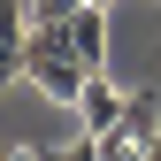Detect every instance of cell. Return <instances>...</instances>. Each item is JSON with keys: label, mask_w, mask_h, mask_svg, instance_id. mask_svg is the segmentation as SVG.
<instances>
[{"label": "cell", "mask_w": 161, "mask_h": 161, "mask_svg": "<svg viewBox=\"0 0 161 161\" xmlns=\"http://www.w3.org/2000/svg\"><path fill=\"white\" fill-rule=\"evenodd\" d=\"M46 161H100V138L85 130V138H77V146H46Z\"/></svg>", "instance_id": "5"}, {"label": "cell", "mask_w": 161, "mask_h": 161, "mask_svg": "<svg viewBox=\"0 0 161 161\" xmlns=\"http://www.w3.org/2000/svg\"><path fill=\"white\" fill-rule=\"evenodd\" d=\"M8 161H46V146H31V138H15V146H8Z\"/></svg>", "instance_id": "7"}, {"label": "cell", "mask_w": 161, "mask_h": 161, "mask_svg": "<svg viewBox=\"0 0 161 161\" xmlns=\"http://www.w3.org/2000/svg\"><path fill=\"white\" fill-rule=\"evenodd\" d=\"M69 46H77V62H85V69H108V8H92V0H85V8L69 15Z\"/></svg>", "instance_id": "2"}, {"label": "cell", "mask_w": 161, "mask_h": 161, "mask_svg": "<svg viewBox=\"0 0 161 161\" xmlns=\"http://www.w3.org/2000/svg\"><path fill=\"white\" fill-rule=\"evenodd\" d=\"M146 161H161V138H153V146H146Z\"/></svg>", "instance_id": "8"}, {"label": "cell", "mask_w": 161, "mask_h": 161, "mask_svg": "<svg viewBox=\"0 0 161 161\" xmlns=\"http://www.w3.org/2000/svg\"><path fill=\"white\" fill-rule=\"evenodd\" d=\"M115 130H130L138 146H153V138H161V100H153L146 85H138V92H130V108H123V123H115Z\"/></svg>", "instance_id": "3"}, {"label": "cell", "mask_w": 161, "mask_h": 161, "mask_svg": "<svg viewBox=\"0 0 161 161\" xmlns=\"http://www.w3.org/2000/svg\"><path fill=\"white\" fill-rule=\"evenodd\" d=\"M92 8H108V0H92Z\"/></svg>", "instance_id": "9"}, {"label": "cell", "mask_w": 161, "mask_h": 161, "mask_svg": "<svg viewBox=\"0 0 161 161\" xmlns=\"http://www.w3.org/2000/svg\"><path fill=\"white\" fill-rule=\"evenodd\" d=\"M85 0H31V23H62V15H77Z\"/></svg>", "instance_id": "6"}, {"label": "cell", "mask_w": 161, "mask_h": 161, "mask_svg": "<svg viewBox=\"0 0 161 161\" xmlns=\"http://www.w3.org/2000/svg\"><path fill=\"white\" fill-rule=\"evenodd\" d=\"M100 161H146V146L130 130H100Z\"/></svg>", "instance_id": "4"}, {"label": "cell", "mask_w": 161, "mask_h": 161, "mask_svg": "<svg viewBox=\"0 0 161 161\" xmlns=\"http://www.w3.org/2000/svg\"><path fill=\"white\" fill-rule=\"evenodd\" d=\"M123 108H130V92H115V85H108V69H92L85 100H77V115H85V130H92V138H100V130H115V123H123Z\"/></svg>", "instance_id": "1"}]
</instances>
